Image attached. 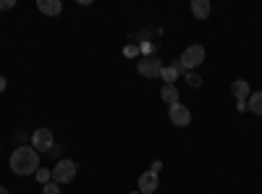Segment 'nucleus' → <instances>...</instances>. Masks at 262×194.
Masks as SVG:
<instances>
[{
    "instance_id": "1",
    "label": "nucleus",
    "mask_w": 262,
    "mask_h": 194,
    "mask_svg": "<svg viewBox=\"0 0 262 194\" xmlns=\"http://www.w3.org/2000/svg\"><path fill=\"white\" fill-rule=\"evenodd\" d=\"M11 170L16 176H34L37 170H39V153L34 147H27V144H21L16 147L13 153H11V160H8Z\"/></svg>"
},
{
    "instance_id": "2",
    "label": "nucleus",
    "mask_w": 262,
    "mask_h": 194,
    "mask_svg": "<svg viewBox=\"0 0 262 194\" xmlns=\"http://www.w3.org/2000/svg\"><path fill=\"white\" fill-rule=\"evenodd\" d=\"M179 63L184 66V71H194V69H200L202 63H205V48H202V45H189V48L181 53Z\"/></svg>"
},
{
    "instance_id": "3",
    "label": "nucleus",
    "mask_w": 262,
    "mask_h": 194,
    "mask_svg": "<svg viewBox=\"0 0 262 194\" xmlns=\"http://www.w3.org/2000/svg\"><path fill=\"white\" fill-rule=\"evenodd\" d=\"M76 168H79V165H76L74 160H66V158L58 160L55 168H50V170H53V181H55V184H71V181L76 179Z\"/></svg>"
},
{
    "instance_id": "4",
    "label": "nucleus",
    "mask_w": 262,
    "mask_h": 194,
    "mask_svg": "<svg viewBox=\"0 0 262 194\" xmlns=\"http://www.w3.org/2000/svg\"><path fill=\"white\" fill-rule=\"evenodd\" d=\"M32 147L37 149V153H53L55 139H53V132H50L48 126L34 128V134H32Z\"/></svg>"
},
{
    "instance_id": "5",
    "label": "nucleus",
    "mask_w": 262,
    "mask_h": 194,
    "mask_svg": "<svg viewBox=\"0 0 262 194\" xmlns=\"http://www.w3.org/2000/svg\"><path fill=\"white\" fill-rule=\"evenodd\" d=\"M168 118H170V123H173V126L184 128V126H189V123H191V111H189L186 105H181V102L168 105Z\"/></svg>"
},
{
    "instance_id": "6",
    "label": "nucleus",
    "mask_w": 262,
    "mask_h": 194,
    "mask_svg": "<svg viewBox=\"0 0 262 194\" xmlns=\"http://www.w3.org/2000/svg\"><path fill=\"white\" fill-rule=\"evenodd\" d=\"M137 69H139V74L147 76V79H158V76L163 74V63H160L158 58H142V60L137 63Z\"/></svg>"
},
{
    "instance_id": "7",
    "label": "nucleus",
    "mask_w": 262,
    "mask_h": 194,
    "mask_svg": "<svg viewBox=\"0 0 262 194\" xmlns=\"http://www.w3.org/2000/svg\"><path fill=\"white\" fill-rule=\"evenodd\" d=\"M158 186H160V179H158L155 170H147V174H142V176H139V191H142V194H152V191H158Z\"/></svg>"
},
{
    "instance_id": "8",
    "label": "nucleus",
    "mask_w": 262,
    "mask_h": 194,
    "mask_svg": "<svg viewBox=\"0 0 262 194\" xmlns=\"http://www.w3.org/2000/svg\"><path fill=\"white\" fill-rule=\"evenodd\" d=\"M181 74H186L184 71V66L176 60V63H170V66H163V74H160V79L165 81V84H176V79L181 76Z\"/></svg>"
},
{
    "instance_id": "9",
    "label": "nucleus",
    "mask_w": 262,
    "mask_h": 194,
    "mask_svg": "<svg viewBox=\"0 0 262 194\" xmlns=\"http://www.w3.org/2000/svg\"><path fill=\"white\" fill-rule=\"evenodd\" d=\"M231 95L236 97V102H238V100H249V95H252L249 81H244V79H236V81L231 84Z\"/></svg>"
},
{
    "instance_id": "10",
    "label": "nucleus",
    "mask_w": 262,
    "mask_h": 194,
    "mask_svg": "<svg viewBox=\"0 0 262 194\" xmlns=\"http://www.w3.org/2000/svg\"><path fill=\"white\" fill-rule=\"evenodd\" d=\"M37 11L45 16H58L63 11V3L60 0H37Z\"/></svg>"
},
{
    "instance_id": "11",
    "label": "nucleus",
    "mask_w": 262,
    "mask_h": 194,
    "mask_svg": "<svg viewBox=\"0 0 262 194\" xmlns=\"http://www.w3.org/2000/svg\"><path fill=\"white\" fill-rule=\"evenodd\" d=\"M160 100H163L165 105H176V102H179V90H176V84H163Z\"/></svg>"
},
{
    "instance_id": "12",
    "label": "nucleus",
    "mask_w": 262,
    "mask_h": 194,
    "mask_svg": "<svg viewBox=\"0 0 262 194\" xmlns=\"http://www.w3.org/2000/svg\"><path fill=\"white\" fill-rule=\"evenodd\" d=\"M191 13L196 18H207L210 16V0H191Z\"/></svg>"
},
{
    "instance_id": "13",
    "label": "nucleus",
    "mask_w": 262,
    "mask_h": 194,
    "mask_svg": "<svg viewBox=\"0 0 262 194\" xmlns=\"http://www.w3.org/2000/svg\"><path fill=\"white\" fill-rule=\"evenodd\" d=\"M247 105H249V111H252V113L262 116V92H252L249 100H247Z\"/></svg>"
},
{
    "instance_id": "14",
    "label": "nucleus",
    "mask_w": 262,
    "mask_h": 194,
    "mask_svg": "<svg viewBox=\"0 0 262 194\" xmlns=\"http://www.w3.org/2000/svg\"><path fill=\"white\" fill-rule=\"evenodd\" d=\"M184 76H186V84H189L191 90H196V87H202V79H200V74H194V71H186Z\"/></svg>"
},
{
    "instance_id": "15",
    "label": "nucleus",
    "mask_w": 262,
    "mask_h": 194,
    "mask_svg": "<svg viewBox=\"0 0 262 194\" xmlns=\"http://www.w3.org/2000/svg\"><path fill=\"white\" fill-rule=\"evenodd\" d=\"M34 176H37V181H39L42 186H45L48 181H53V170H48V168H39V170H37Z\"/></svg>"
},
{
    "instance_id": "16",
    "label": "nucleus",
    "mask_w": 262,
    "mask_h": 194,
    "mask_svg": "<svg viewBox=\"0 0 262 194\" xmlns=\"http://www.w3.org/2000/svg\"><path fill=\"white\" fill-rule=\"evenodd\" d=\"M42 194H60V184H55V181H48L45 186H42Z\"/></svg>"
},
{
    "instance_id": "17",
    "label": "nucleus",
    "mask_w": 262,
    "mask_h": 194,
    "mask_svg": "<svg viewBox=\"0 0 262 194\" xmlns=\"http://www.w3.org/2000/svg\"><path fill=\"white\" fill-rule=\"evenodd\" d=\"M16 6V0H0V11H11Z\"/></svg>"
},
{
    "instance_id": "18",
    "label": "nucleus",
    "mask_w": 262,
    "mask_h": 194,
    "mask_svg": "<svg viewBox=\"0 0 262 194\" xmlns=\"http://www.w3.org/2000/svg\"><path fill=\"white\" fill-rule=\"evenodd\" d=\"M6 87H8V81H6V76H0V92H6Z\"/></svg>"
},
{
    "instance_id": "19",
    "label": "nucleus",
    "mask_w": 262,
    "mask_h": 194,
    "mask_svg": "<svg viewBox=\"0 0 262 194\" xmlns=\"http://www.w3.org/2000/svg\"><path fill=\"white\" fill-rule=\"evenodd\" d=\"M0 194H11V191H8L6 186H0Z\"/></svg>"
},
{
    "instance_id": "20",
    "label": "nucleus",
    "mask_w": 262,
    "mask_h": 194,
    "mask_svg": "<svg viewBox=\"0 0 262 194\" xmlns=\"http://www.w3.org/2000/svg\"><path fill=\"white\" fill-rule=\"evenodd\" d=\"M131 194H142V191H131Z\"/></svg>"
}]
</instances>
